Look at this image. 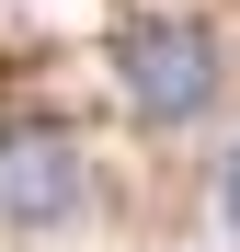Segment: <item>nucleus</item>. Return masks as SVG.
<instances>
[{"mask_svg":"<svg viewBox=\"0 0 240 252\" xmlns=\"http://www.w3.org/2000/svg\"><path fill=\"white\" fill-rule=\"evenodd\" d=\"M114 80H126V115L137 126H194L217 103V34L194 12H137L126 46H114Z\"/></svg>","mask_w":240,"mask_h":252,"instance_id":"f257e3e1","label":"nucleus"},{"mask_svg":"<svg viewBox=\"0 0 240 252\" xmlns=\"http://www.w3.org/2000/svg\"><path fill=\"white\" fill-rule=\"evenodd\" d=\"M80 149L69 138H0V229H69L80 218Z\"/></svg>","mask_w":240,"mask_h":252,"instance_id":"f03ea898","label":"nucleus"},{"mask_svg":"<svg viewBox=\"0 0 240 252\" xmlns=\"http://www.w3.org/2000/svg\"><path fill=\"white\" fill-rule=\"evenodd\" d=\"M217 206H229V218H240V160H229V172H217Z\"/></svg>","mask_w":240,"mask_h":252,"instance_id":"7ed1b4c3","label":"nucleus"}]
</instances>
